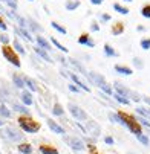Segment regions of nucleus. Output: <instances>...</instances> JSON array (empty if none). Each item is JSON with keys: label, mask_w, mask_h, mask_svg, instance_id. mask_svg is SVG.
I'll use <instances>...</instances> for the list:
<instances>
[{"label": "nucleus", "mask_w": 150, "mask_h": 154, "mask_svg": "<svg viewBox=\"0 0 150 154\" xmlns=\"http://www.w3.org/2000/svg\"><path fill=\"white\" fill-rule=\"evenodd\" d=\"M12 110H15V112H18V113H21V115H26V116H29V110H28L25 105H20V104L12 102Z\"/></svg>", "instance_id": "obj_24"}, {"label": "nucleus", "mask_w": 150, "mask_h": 154, "mask_svg": "<svg viewBox=\"0 0 150 154\" xmlns=\"http://www.w3.org/2000/svg\"><path fill=\"white\" fill-rule=\"evenodd\" d=\"M142 101H144V102L150 107V96H142Z\"/></svg>", "instance_id": "obj_51"}, {"label": "nucleus", "mask_w": 150, "mask_h": 154, "mask_svg": "<svg viewBox=\"0 0 150 154\" xmlns=\"http://www.w3.org/2000/svg\"><path fill=\"white\" fill-rule=\"evenodd\" d=\"M139 46L142 51H150V38H141Z\"/></svg>", "instance_id": "obj_35"}, {"label": "nucleus", "mask_w": 150, "mask_h": 154, "mask_svg": "<svg viewBox=\"0 0 150 154\" xmlns=\"http://www.w3.org/2000/svg\"><path fill=\"white\" fill-rule=\"evenodd\" d=\"M0 41H2V43H3V45L6 46V45H8V43H9V37H8L6 34H0Z\"/></svg>", "instance_id": "obj_44"}, {"label": "nucleus", "mask_w": 150, "mask_h": 154, "mask_svg": "<svg viewBox=\"0 0 150 154\" xmlns=\"http://www.w3.org/2000/svg\"><path fill=\"white\" fill-rule=\"evenodd\" d=\"M136 121L142 125V127H145V128H150V119H147V118H142V116H138L136 118Z\"/></svg>", "instance_id": "obj_41"}, {"label": "nucleus", "mask_w": 150, "mask_h": 154, "mask_svg": "<svg viewBox=\"0 0 150 154\" xmlns=\"http://www.w3.org/2000/svg\"><path fill=\"white\" fill-rule=\"evenodd\" d=\"M35 41H37L38 48H41V49H45V51H51V49H52L51 43H49V41H48V40H46L45 37H41V35H37Z\"/></svg>", "instance_id": "obj_11"}, {"label": "nucleus", "mask_w": 150, "mask_h": 154, "mask_svg": "<svg viewBox=\"0 0 150 154\" xmlns=\"http://www.w3.org/2000/svg\"><path fill=\"white\" fill-rule=\"evenodd\" d=\"M2 55L5 57L6 61H9L11 64H14L15 67H20V66H21V63H20V60H18V57H17V52H15L12 48L3 46V48H2Z\"/></svg>", "instance_id": "obj_3"}, {"label": "nucleus", "mask_w": 150, "mask_h": 154, "mask_svg": "<svg viewBox=\"0 0 150 154\" xmlns=\"http://www.w3.org/2000/svg\"><path fill=\"white\" fill-rule=\"evenodd\" d=\"M141 15H142L144 18H150V3H148V5H144V6L141 8Z\"/></svg>", "instance_id": "obj_40"}, {"label": "nucleus", "mask_w": 150, "mask_h": 154, "mask_svg": "<svg viewBox=\"0 0 150 154\" xmlns=\"http://www.w3.org/2000/svg\"><path fill=\"white\" fill-rule=\"evenodd\" d=\"M136 139H138V140H139L144 146H148V143H150V139H148L144 133H142V134H136Z\"/></svg>", "instance_id": "obj_38"}, {"label": "nucleus", "mask_w": 150, "mask_h": 154, "mask_svg": "<svg viewBox=\"0 0 150 154\" xmlns=\"http://www.w3.org/2000/svg\"><path fill=\"white\" fill-rule=\"evenodd\" d=\"M112 20V15L110 14H100V21H101V23H107V21H110Z\"/></svg>", "instance_id": "obj_42"}, {"label": "nucleus", "mask_w": 150, "mask_h": 154, "mask_svg": "<svg viewBox=\"0 0 150 154\" xmlns=\"http://www.w3.org/2000/svg\"><path fill=\"white\" fill-rule=\"evenodd\" d=\"M3 124H5V122H3L2 119H0V128H2V127H3Z\"/></svg>", "instance_id": "obj_52"}, {"label": "nucleus", "mask_w": 150, "mask_h": 154, "mask_svg": "<svg viewBox=\"0 0 150 154\" xmlns=\"http://www.w3.org/2000/svg\"><path fill=\"white\" fill-rule=\"evenodd\" d=\"M51 26L57 31V32H60V34H63V35H66L68 34V31H66V28L64 26H61V25H58L57 21H51Z\"/></svg>", "instance_id": "obj_30"}, {"label": "nucleus", "mask_w": 150, "mask_h": 154, "mask_svg": "<svg viewBox=\"0 0 150 154\" xmlns=\"http://www.w3.org/2000/svg\"><path fill=\"white\" fill-rule=\"evenodd\" d=\"M40 152L41 154H58V151L52 146H48V145H41L40 146Z\"/></svg>", "instance_id": "obj_27"}, {"label": "nucleus", "mask_w": 150, "mask_h": 154, "mask_svg": "<svg viewBox=\"0 0 150 154\" xmlns=\"http://www.w3.org/2000/svg\"><path fill=\"white\" fill-rule=\"evenodd\" d=\"M78 43L81 46H88V48H94L95 46V41L88 35V34H81L80 37H78Z\"/></svg>", "instance_id": "obj_10"}, {"label": "nucleus", "mask_w": 150, "mask_h": 154, "mask_svg": "<svg viewBox=\"0 0 150 154\" xmlns=\"http://www.w3.org/2000/svg\"><path fill=\"white\" fill-rule=\"evenodd\" d=\"M113 89H115V93H118V95H121V96H124V98H127V99H130L132 90H130V89H127L124 84H121V82L116 81V82L113 84Z\"/></svg>", "instance_id": "obj_6"}, {"label": "nucleus", "mask_w": 150, "mask_h": 154, "mask_svg": "<svg viewBox=\"0 0 150 154\" xmlns=\"http://www.w3.org/2000/svg\"><path fill=\"white\" fill-rule=\"evenodd\" d=\"M89 2H91L92 5H95V6H100V5L104 3V0H89Z\"/></svg>", "instance_id": "obj_47"}, {"label": "nucleus", "mask_w": 150, "mask_h": 154, "mask_svg": "<svg viewBox=\"0 0 150 154\" xmlns=\"http://www.w3.org/2000/svg\"><path fill=\"white\" fill-rule=\"evenodd\" d=\"M136 31H138V32H145V26H142V25H138V26H136Z\"/></svg>", "instance_id": "obj_50"}, {"label": "nucleus", "mask_w": 150, "mask_h": 154, "mask_svg": "<svg viewBox=\"0 0 150 154\" xmlns=\"http://www.w3.org/2000/svg\"><path fill=\"white\" fill-rule=\"evenodd\" d=\"M48 127L54 131V133H57V134H64V130H63V127L61 125H58L55 121H52V119H49L48 121Z\"/></svg>", "instance_id": "obj_13"}, {"label": "nucleus", "mask_w": 150, "mask_h": 154, "mask_svg": "<svg viewBox=\"0 0 150 154\" xmlns=\"http://www.w3.org/2000/svg\"><path fill=\"white\" fill-rule=\"evenodd\" d=\"M113 11H116V12L121 14V15H127L129 12H130L127 6H124V5H121V3H113Z\"/></svg>", "instance_id": "obj_23"}, {"label": "nucleus", "mask_w": 150, "mask_h": 154, "mask_svg": "<svg viewBox=\"0 0 150 154\" xmlns=\"http://www.w3.org/2000/svg\"><path fill=\"white\" fill-rule=\"evenodd\" d=\"M14 31H15V34H18V35H21L25 40H28V41H34V38L31 37V34H29V31H26V28H14Z\"/></svg>", "instance_id": "obj_17"}, {"label": "nucleus", "mask_w": 150, "mask_h": 154, "mask_svg": "<svg viewBox=\"0 0 150 154\" xmlns=\"http://www.w3.org/2000/svg\"><path fill=\"white\" fill-rule=\"evenodd\" d=\"M68 75H69V78L72 79V82H74L75 85H78L80 89H83L84 92H88V93L91 92V89H89V87L84 84V81H83V79H81V78H80V76H78L77 73H69V72H68Z\"/></svg>", "instance_id": "obj_8"}, {"label": "nucleus", "mask_w": 150, "mask_h": 154, "mask_svg": "<svg viewBox=\"0 0 150 154\" xmlns=\"http://www.w3.org/2000/svg\"><path fill=\"white\" fill-rule=\"evenodd\" d=\"M35 51V54L40 57V58H43V60H45V61H48V63H52V58L49 57V54H48V51H45V49H41V48H35L34 49Z\"/></svg>", "instance_id": "obj_18"}, {"label": "nucleus", "mask_w": 150, "mask_h": 154, "mask_svg": "<svg viewBox=\"0 0 150 154\" xmlns=\"http://www.w3.org/2000/svg\"><path fill=\"white\" fill-rule=\"evenodd\" d=\"M21 102H23L26 107H28V105H32L34 99H32L31 92H28V90H23V92H21Z\"/></svg>", "instance_id": "obj_19"}, {"label": "nucleus", "mask_w": 150, "mask_h": 154, "mask_svg": "<svg viewBox=\"0 0 150 154\" xmlns=\"http://www.w3.org/2000/svg\"><path fill=\"white\" fill-rule=\"evenodd\" d=\"M100 89L103 90V93H104V95H109V96H110V95H113L112 85H110V84H107V82H106V84H103V85L100 87Z\"/></svg>", "instance_id": "obj_34"}, {"label": "nucleus", "mask_w": 150, "mask_h": 154, "mask_svg": "<svg viewBox=\"0 0 150 154\" xmlns=\"http://www.w3.org/2000/svg\"><path fill=\"white\" fill-rule=\"evenodd\" d=\"M28 28L31 29V31H35V32H41L43 29H41V26H37V23L34 20H28Z\"/></svg>", "instance_id": "obj_37"}, {"label": "nucleus", "mask_w": 150, "mask_h": 154, "mask_svg": "<svg viewBox=\"0 0 150 154\" xmlns=\"http://www.w3.org/2000/svg\"><path fill=\"white\" fill-rule=\"evenodd\" d=\"M18 125L21 127V130L26 131V133H37V131L40 130V124L32 121L29 116H23L18 119Z\"/></svg>", "instance_id": "obj_2"}, {"label": "nucleus", "mask_w": 150, "mask_h": 154, "mask_svg": "<svg viewBox=\"0 0 150 154\" xmlns=\"http://www.w3.org/2000/svg\"><path fill=\"white\" fill-rule=\"evenodd\" d=\"M104 55L109 57V58H115V57H118V52L110 45H107V43H106V45H104Z\"/></svg>", "instance_id": "obj_20"}, {"label": "nucleus", "mask_w": 150, "mask_h": 154, "mask_svg": "<svg viewBox=\"0 0 150 154\" xmlns=\"http://www.w3.org/2000/svg\"><path fill=\"white\" fill-rule=\"evenodd\" d=\"M12 82H14V85L17 87V89H23V87L26 85L25 84V79L20 78L18 75H12Z\"/></svg>", "instance_id": "obj_25"}, {"label": "nucleus", "mask_w": 150, "mask_h": 154, "mask_svg": "<svg viewBox=\"0 0 150 154\" xmlns=\"http://www.w3.org/2000/svg\"><path fill=\"white\" fill-rule=\"evenodd\" d=\"M0 134H3L6 139H9V140H12V142L23 140V134H21L18 130H14V128H11V127H6V128L3 130V133H0Z\"/></svg>", "instance_id": "obj_4"}, {"label": "nucleus", "mask_w": 150, "mask_h": 154, "mask_svg": "<svg viewBox=\"0 0 150 154\" xmlns=\"http://www.w3.org/2000/svg\"><path fill=\"white\" fill-rule=\"evenodd\" d=\"M51 41H52V45H54V46H55L57 49H60L61 52H68V49H66V48H64V46L61 45V43H60L58 40H55L54 37H51Z\"/></svg>", "instance_id": "obj_39"}, {"label": "nucleus", "mask_w": 150, "mask_h": 154, "mask_svg": "<svg viewBox=\"0 0 150 154\" xmlns=\"http://www.w3.org/2000/svg\"><path fill=\"white\" fill-rule=\"evenodd\" d=\"M118 115H120V118L123 119L124 127H127L129 130H130V133H133L135 136H136V134H142V125L136 121V118L127 115V113H124V112H118Z\"/></svg>", "instance_id": "obj_1"}, {"label": "nucleus", "mask_w": 150, "mask_h": 154, "mask_svg": "<svg viewBox=\"0 0 150 154\" xmlns=\"http://www.w3.org/2000/svg\"><path fill=\"white\" fill-rule=\"evenodd\" d=\"M68 61L71 63V66H72V67H74L75 70H78V72H81V73H83L84 76H88V73H89V72H88V70H86V69L83 67V66H81V64H80V63H78L77 60H74V58H71V60H68Z\"/></svg>", "instance_id": "obj_16"}, {"label": "nucleus", "mask_w": 150, "mask_h": 154, "mask_svg": "<svg viewBox=\"0 0 150 154\" xmlns=\"http://www.w3.org/2000/svg\"><path fill=\"white\" fill-rule=\"evenodd\" d=\"M2 2H6V0H2Z\"/></svg>", "instance_id": "obj_55"}, {"label": "nucleus", "mask_w": 150, "mask_h": 154, "mask_svg": "<svg viewBox=\"0 0 150 154\" xmlns=\"http://www.w3.org/2000/svg\"><path fill=\"white\" fill-rule=\"evenodd\" d=\"M115 72L120 73V75H124V76H130L133 73V70L130 67H127V66H123V64H116L115 66Z\"/></svg>", "instance_id": "obj_12"}, {"label": "nucleus", "mask_w": 150, "mask_h": 154, "mask_svg": "<svg viewBox=\"0 0 150 154\" xmlns=\"http://www.w3.org/2000/svg\"><path fill=\"white\" fill-rule=\"evenodd\" d=\"M104 142H106L107 145H113V143H115V140H113L112 136H106V137H104Z\"/></svg>", "instance_id": "obj_46"}, {"label": "nucleus", "mask_w": 150, "mask_h": 154, "mask_svg": "<svg viewBox=\"0 0 150 154\" xmlns=\"http://www.w3.org/2000/svg\"><path fill=\"white\" fill-rule=\"evenodd\" d=\"M81 5L80 0H66V3H64V8H66V11H75L78 9Z\"/></svg>", "instance_id": "obj_15"}, {"label": "nucleus", "mask_w": 150, "mask_h": 154, "mask_svg": "<svg viewBox=\"0 0 150 154\" xmlns=\"http://www.w3.org/2000/svg\"><path fill=\"white\" fill-rule=\"evenodd\" d=\"M124 2H127V3H132V2H133V0H124Z\"/></svg>", "instance_id": "obj_53"}, {"label": "nucleus", "mask_w": 150, "mask_h": 154, "mask_svg": "<svg viewBox=\"0 0 150 154\" xmlns=\"http://www.w3.org/2000/svg\"><path fill=\"white\" fill-rule=\"evenodd\" d=\"M130 154H133V152H130Z\"/></svg>", "instance_id": "obj_56"}, {"label": "nucleus", "mask_w": 150, "mask_h": 154, "mask_svg": "<svg viewBox=\"0 0 150 154\" xmlns=\"http://www.w3.org/2000/svg\"><path fill=\"white\" fill-rule=\"evenodd\" d=\"M0 116L11 118V110H8V107H6L5 104H0Z\"/></svg>", "instance_id": "obj_33"}, {"label": "nucleus", "mask_w": 150, "mask_h": 154, "mask_svg": "<svg viewBox=\"0 0 150 154\" xmlns=\"http://www.w3.org/2000/svg\"><path fill=\"white\" fill-rule=\"evenodd\" d=\"M110 32H112V35H115V37L121 35V34L124 32V23H121V21H116L115 25H112Z\"/></svg>", "instance_id": "obj_14"}, {"label": "nucleus", "mask_w": 150, "mask_h": 154, "mask_svg": "<svg viewBox=\"0 0 150 154\" xmlns=\"http://www.w3.org/2000/svg\"><path fill=\"white\" fill-rule=\"evenodd\" d=\"M28 2H34V0H28Z\"/></svg>", "instance_id": "obj_54"}, {"label": "nucleus", "mask_w": 150, "mask_h": 154, "mask_svg": "<svg viewBox=\"0 0 150 154\" xmlns=\"http://www.w3.org/2000/svg\"><path fill=\"white\" fill-rule=\"evenodd\" d=\"M12 11H15L17 9V0H6V2H5Z\"/></svg>", "instance_id": "obj_43"}, {"label": "nucleus", "mask_w": 150, "mask_h": 154, "mask_svg": "<svg viewBox=\"0 0 150 154\" xmlns=\"http://www.w3.org/2000/svg\"><path fill=\"white\" fill-rule=\"evenodd\" d=\"M69 90H71V92H74V93H78V92H80V89H78L77 85H74V84H71V85H69Z\"/></svg>", "instance_id": "obj_48"}, {"label": "nucleus", "mask_w": 150, "mask_h": 154, "mask_svg": "<svg viewBox=\"0 0 150 154\" xmlns=\"http://www.w3.org/2000/svg\"><path fill=\"white\" fill-rule=\"evenodd\" d=\"M23 79H25V84H26V87H28V90H29V92H37V84H35V81H34L32 78L25 76Z\"/></svg>", "instance_id": "obj_22"}, {"label": "nucleus", "mask_w": 150, "mask_h": 154, "mask_svg": "<svg viewBox=\"0 0 150 154\" xmlns=\"http://www.w3.org/2000/svg\"><path fill=\"white\" fill-rule=\"evenodd\" d=\"M135 112H136L138 116H142V118L150 119V108H147V107H136Z\"/></svg>", "instance_id": "obj_21"}, {"label": "nucleus", "mask_w": 150, "mask_h": 154, "mask_svg": "<svg viewBox=\"0 0 150 154\" xmlns=\"http://www.w3.org/2000/svg\"><path fill=\"white\" fill-rule=\"evenodd\" d=\"M6 28H8V26L5 25V21H3L2 18H0V29H2V31H6Z\"/></svg>", "instance_id": "obj_49"}, {"label": "nucleus", "mask_w": 150, "mask_h": 154, "mask_svg": "<svg viewBox=\"0 0 150 154\" xmlns=\"http://www.w3.org/2000/svg\"><path fill=\"white\" fill-rule=\"evenodd\" d=\"M68 108H69L71 115H72L75 119H78V121H86V119H88V115H86V112H84V110H81L78 105H75V104H69Z\"/></svg>", "instance_id": "obj_5"}, {"label": "nucleus", "mask_w": 150, "mask_h": 154, "mask_svg": "<svg viewBox=\"0 0 150 154\" xmlns=\"http://www.w3.org/2000/svg\"><path fill=\"white\" fill-rule=\"evenodd\" d=\"M88 78L95 84V85H98V87H101L103 84H106V78L101 75V73H97V72H89L88 73Z\"/></svg>", "instance_id": "obj_9"}, {"label": "nucleus", "mask_w": 150, "mask_h": 154, "mask_svg": "<svg viewBox=\"0 0 150 154\" xmlns=\"http://www.w3.org/2000/svg\"><path fill=\"white\" fill-rule=\"evenodd\" d=\"M12 43H14V51H15L17 54H20V55H25V54H26V51L23 49V46H21V43H20L17 38H14V41H12Z\"/></svg>", "instance_id": "obj_26"}, {"label": "nucleus", "mask_w": 150, "mask_h": 154, "mask_svg": "<svg viewBox=\"0 0 150 154\" xmlns=\"http://www.w3.org/2000/svg\"><path fill=\"white\" fill-rule=\"evenodd\" d=\"M63 113H64L63 107H61L58 102H55L54 107H52V115H55V116H63Z\"/></svg>", "instance_id": "obj_31"}, {"label": "nucleus", "mask_w": 150, "mask_h": 154, "mask_svg": "<svg viewBox=\"0 0 150 154\" xmlns=\"http://www.w3.org/2000/svg\"><path fill=\"white\" fill-rule=\"evenodd\" d=\"M132 63H133V66H135V69H138V70H142V69H144V63H142L141 58L135 57V58L132 60Z\"/></svg>", "instance_id": "obj_36"}, {"label": "nucleus", "mask_w": 150, "mask_h": 154, "mask_svg": "<svg viewBox=\"0 0 150 154\" xmlns=\"http://www.w3.org/2000/svg\"><path fill=\"white\" fill-rule=\"evenodd\" d=\"M17 148H18V151H20L21 154H31V152H32V146H31L29 143H21V145H18Z\"/></svg>", "instance_id": "obj_29"}, {"label": "nucleus", "mask_w": 150, "mask_h": 154, "mask_svg": "<svg viewBox=\"0 0 150 154\" xmlns=\"http://www.w3.org/2000/svg\"><path fill=\"white\" fill-rule=\"evenodd\" d=\"M91 31L92 32H98L100 31V25L97 23V21H92V23H91Z\"/></svg>", "instance_id": "obj_45"}, {"label": "nucleus", "mask_w": 150, "mask_h": 154, "mask_svg": "<svg viewBox=\"0 0 150 154\" xmlns=\"http://www.w3.org/2000/svg\"><path fill=\"white\" fill-rule=\"evenodd\" d=\"M112 98H113L116 102L123 104V105H129V104H130V99H127V98H124V96H121V95H118V93H113Z\"/></svg>", "instance_id": "obj_28"}, {"label": "nucleus", "mask_w": 150, "mask_h": 154, "mask_svg": "<svg viewBox=\"0 0 150 154\" xmlns=\"http://www.w3.org/2000/svg\"><path fill=\"white\" fill-rule=\"evenodd\" d=\"M66 142L69 143V146L75 151H83L86 146H84V142L78 137H66Z\"/></svg>", "instance_id": "obj_7"}, {"label": "nucleus", "mask_w": 150, "mask_h": 154, "mask_svg": "<svg viewBox=\"0 0 150 154\" xmlns=\"http://www.w3.org/2000/svg\"><path fill=\"white\" fill-rule=\"evenodd\" d=\"M109 119H110V122H113V124H120V125H124L123 124V119L120 118V115L118 113H109Z\"/></svg>", "instance_id": "obj_32"}]
</instances>
